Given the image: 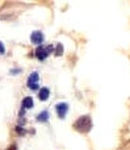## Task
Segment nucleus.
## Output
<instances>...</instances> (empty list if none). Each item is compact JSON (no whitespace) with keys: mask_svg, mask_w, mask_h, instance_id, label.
<instances>
[{"mask_svg":"<svg viewBox=\"0 0 130 150\" xmlns=\"http://www.w3.org/2000/svg\"><path fill=\"white\" fill-rule=\"evenodd\" d=\"M20 73H21L20 69H12V70H11V74H12V75H15V74H20Z\"/></svg>","mask_w":130,"mask_h":150,"instance_id":"nucleus-10","label":"nucleus"},{"mask_svg":"<svg viewBox=\"0 0 130 150\" xmlns=\"http://www.w3.org/2000/svg\"><path fill=\"white\" fill-rule=\"evenodd\" d=\"M33 108V99L30 96H26L22 99V109H30Z\"/></svg>","mask_w":130,"mask_h":150,"instance_id":"nucleus-7","label":"nucleus"},{"mask_svg":"<svg viewBox=\"0 0 130 150\" xmlns=\"http://www.w3.org/2000/svg\"><path fill=\"white\" fill-rule=\"evenodd\" d=\"M38 80H39V75L38 73H32L30 75H29V78H28V87L30 88V90H33V91H37L38 90Z\"/></svg>","mask_w":130,"mask_h":150,"instance_id":"nucleus-3","label":"nucleus"},{"mask_svg":"<svg viewBox=\"0 0 130 150\" xmlns=\"http://www.w3.org/2000/svg\"><path fill=\"white\" fill-rule=\"evenodd\" d=\"M4 53H5V47L3 45V42H0V54H4Z\"/></svg>","mask_w":130,"mask_h":150,"instance_id":"nucleus-11","label":"nucleus"},{"mask_svg":"<svg viewBox=\"0 0 130 150\" xmlns=\"http://www.w3.org/2000/svg\"><path fill=\"white\" fill-rule=\"evenodd\" d=\"M44 40H45L44 34H42V32H39V30H36L30 34V41H32V44H34V45L41 46V44L44 42Z\"/></svg>","mask_w":130,"mask_h":150,"instance_id":"nucleus-4","label":"nucleus"},{"mask_svg":"<svg viewBox=\"0 0 130 150\" xmlns=\"http://www.w3.org/2000/svg\"><path fill=\"white\" fill-rule=\"evenodd\" d=\"M75 129L80 133H87L92 128V120L89 116H82L75 121Z\"/></svg>","mask_w":130,"mask_h":150,"instance_id":"nucleus-1","label":"nucleus"},{"mask_svg":"<svg viewBox=\"0 0 130 150\" xmlns=\"http://www.w3.org/2000/svg\"><path fill=\"white\" fill-rule=\"evenodd\" d=\"M49 96H50V90H49V88L42 87L41 90L38 91V98H39V100L45 101L46 99H49Z\"/></svg>","mask_w":130,"mask_h":150,"instance_id":"nucleus-6","label":"nucleus"},{"mask_svg":"<svg viewBox=\"0 0 130 150\" xmlns=\"http://www.w3.org/2000/svg\"><path fill=\"white\" fill-rule=\"evenodd\" d=\"M53 52V46L49 45V46H38L36 49V57L38 58L39 61H45L46 57Z\"/></svg>","mask_w":130,"mask_h":150,"instance_id":"nucleus-2","label":"nucleus"},{"mask_svg":"<svg viewBox=\"0 0 130 150\" xmlns=\"http://www.w3.org/2000/svg\"><path fill=\"white\" fill-rule=\"evenodd\" d=\"M37 120L39 122H46L49 120V112L47 111H42L39 115H37Z\"/></svg>","mask_w":130,"mask_h":150,"instance_id":"nucleus-8","label":"nucleus"},{"mask_svg":"<svg viewBox=\"0 0 130 150\" xmlns=\"http://www.w3.org/2000/svg\"><path fill=\"white\" fill-rule=\"evenodd\" d=\"M63 54V45L58 44L57 45V50H55V55H62Z\"/></svg>","mask_w":130,"mask_h":150,"instance_id":"nucleus-9","label":"nucleus"},{"mask_svg":"<svg viewBox=\"0 0 130 150\" xmlns=\"http://www.w3.org/2000/svg\"><path fill=\"white\" fill-rule=\"evenodd\" d=\"M8 150H17V148H16V146H15V145H12V146H11V148H9V149H8Z\"/></svg>","mask_w":130,"mask_h":150,"instance_id":"nucleus-12","label":"nucleus"},{"mask_svg":"<svg viewBox=\"0 0 130 150\" xmlns=\"http://www.w3.org/2000/svg\"><path fill=\"white\" fill-rule=\"evenodd\" d=\"M55 111H57V115L59 119H65L66 113H67V111H68V105L66 103H59L55 105Z\"/></svg>","mask_w":130,"mask_h":150,"instance_id":"nucleus-5","label":"nucleus"}]
</instances>
